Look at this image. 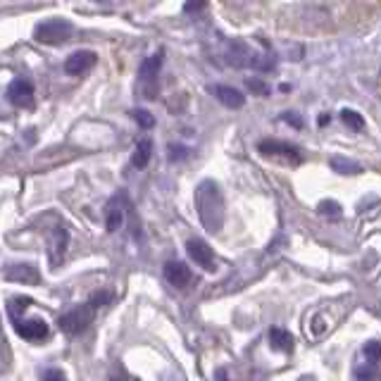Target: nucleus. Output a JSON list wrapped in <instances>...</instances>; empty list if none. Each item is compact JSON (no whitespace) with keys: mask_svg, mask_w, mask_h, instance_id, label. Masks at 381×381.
Returning <instances> with one entry per match:
<instances>
[{"mask_svg":"<svg viewBox=\"0 0 381 381\" xmlns=\"http://www.w3.org/2000/svg\"><path fill=\"white\" fill-rule=\"evenodd\" d=\"M110 300H112V295L105 293V291H100V293L91 295V300H88V305H91L93 310H98V308H103V305H108Z\"/></svg>","mask_w":381,"mask_h":381,"instance_id":"obj_25","label":"nucleus"},{"mask_svg":"<svg viewBox=\"0 0 381 381\" xmlns=\"http://www.w3.org/2000/svg\"><path fill=\"white\" fill-rule=\"evenodd\" d=\"M132 117L136 119L138 127H143V129H153V127H155V117L148 112V110H143V108H136V110H134Z\"/></svg>","mask_w":381,"mask_h":381,"instance_id":"obj_22","label":"nucleus"},{"mask_svg":"<svg viewBox=\"0 0 381 381\" xmlns=\"http://www.w3.org/2000/svg\"><path fill=\"white\" fill-rule=\"evenodd\" d=\"M5 279L8 282H22V284H38L41 282V272L34 265H8L5 267Z\"/></svg>","mask_w":381,"mask_h":381,"instance_id":"obj_8","label":"nucleus"},{"mask_svg":"<svg viewBox=\"0 0 381 381\" xmlns=\"http://www.w3.org/2000/svg\"><path fill=\"white\" fill-rule=\"evenodd\" d=\"M74 34V24L69 19L62 17H53L41 22L36 29H34V36H36L38 43H46V46H60V43L69 41Z\"/></svg>","mask_w":381,"mask_h":381,"instance_id":"obj_2","label":"nucleus"},{"mask_svg":"<svg viewBox=\"0 0 381 381\" xmlns=\"http://www.w3.org/2000/svg\"><path fill=\"white\" fill-rule=\"evenodd\" d=\"M258 148H260V153H265V155H279V158H291L293 162H300V160H303V155H300V150L295 148V145L284 143V141H274V138H269V141H260Z\"/></svg>","mask_w":381,"mask_h":381,"instance_id":"obj_10","label":"nucleus"},{"mask_svg":"<svg viewBox=\"0 0 381 381\" xmlns=\"http://www.w3.org/2000/svg\"><path fill=\"white\" fill-rule=\"evenodd\" d=\"M67 243H69L67 227H64V224H58V227H53V232H50V260H53L55 265L62 262L64 250H67Z\"/></svg>","mask_w":381,"mask_h":381,"instance_id":"obj_12","label":"nucleus"},{"mask_svg":"<svg viewBox=\"0 0 381 381\" xmlns=\"http://www.w3.org/2000/svg\"><path fill=\"white\" fill-rule=\"evenodd\" d=\"M41 381H67V377H64L60 369H46V372H43V377H41Z\"/></svg>","mask_w":381,"mask_h":381,"instance_id":"obj_27","label":"nucleus"},{"mask_svg":"<svg viewBox=\"0 0 381 381\" xmlns=\"http://www.w3.org/2000/svg\"><path fill=\"white\" fill-rule=\"evenodd\" d=\"M122 219H124V195H117V198L108 205V219H105L108 232H117V229L122 227Z\"/></svg>","mask_w":381,"mask_h":381,"instance_id":"obj_14","label":"nucleus"},{"mask_svg":"<svg viewBox=\"0 0 381 381\" xmlns=\"http://www.w3.org/2000/svg\"><path fill=\"white\" fill-rule=\"evenodd\" d=\"M150 155H153V143H150L148 138H141L136 145V150H134V155H132V164L138 169H143L145 164H148Z\"/></svg>","mask_w":381,"mask_h":381,"instance_id":"obj_17","label":"nucleus"},{"mask_svg":"<svg viewBox=\"0 0 381 381\" xmlns=\"http://www.w3.org/2000/svg\"><path fill=\"white\" fill-rule=\"evenodd\" d=\"M14 332L27 341H43L48 336V324L43 319H14Z\"/></svg>","mask_w":381,"mask_h":381,"instance_id":"obj_6","label":"nucleus"},{"mask_svg":"<svg viewBox=\"0 0 381 381\" xmlns=\"http://www.w3.org/2000/svg\"><path fill=\"white\" fill-rule=\"evenodd\" d=\"M164 279H167L172 286H177V288H186V286L193 282L190 269L184 262H179V260H169V262H164Z\"/></svg>","mask_w":381,"mask_h":381,"instance_id":"obj_11","label":"nucleus"},{"mask_svg":"<svg viewBox=\"0 0 381 381\" xmlns=\"http://www.w3.org/2000/svg\"><path fill=\"white\" fill-rule=\"evenodd\" d=\"M341 119H343V124L348 129H353V132H360V129L365 127V119L360 112H355V110H341Z\"/></svg>","mask_w":381,"mask_h":381,"instance_id":"obj_19","label":"nucleus"},{"mask_svg":"<svg viewBox=\"0 0 381 381\" xmlns=\"http://www.w3.org/2000/svg\"><path fill=\"white\" fill-rule=\"evenodd\" d=\"M212 93H214V98H217L219 103L227 105V108H232V110L243 108V103H245V95L241 93L238 88L227 86V84H219V86H212Z\"/></svg>","mask_w":381,"mask_h":381,"instance_id":"obj_13","label":"nucleus"},{"mask_svg":"<svg viewBox=\"0 0 381 381\" xmlns=\"http://www.w3.org/2000/svg\"><path fill=\"white\" fill-rule=\"evenodd\" d=\"M253 50L248 48V43L241 41V38H232L227 46V62L232 67H250V60H253Z\"/></svg>","mask_w":381,"mask_h":381,"instance_id":"obj_7","label":"nucleus"},{"mask_svg":"<svg viewBox=\"0 0 381 381\" xmlns=\"http://www.w3.org/2000/svg\"><path fill=\"white\" fill-rule=\"evenodd\" d=\"M317 122H319V127H324V124H329V114H322V117H319Z\"/></svg>","mask_w":381,"mask_h":381,"instance_id":"obj_30","label":"nucleus"},{"mask_svg":"<svg viewBox=\"0 0 381 381\" xmlns=\"http://www.w3.org/2000/svg\"><path fill=\"white\" fill-rule=\"evenodd\" d=\"M95 60H98V55L93 50H77V53H72L64 60V72L72 74V77H82L93 67Z\"/></svg>","mask_w":381,"mask_h":381,"instance_id":"obj_4","label":"nucleus"},{"mask_svg":"<svg viewBox=\"0 0 381 381\" xmlns=\"http://www.w3.org/2000/svg\"><path fill=\"white\" fill-rule=\"evenodd\" d=\"M112 381H127V379H122V377H112Z\"/></svg>","mask_w":381,"mask_h":381,"instance_id":"obj_32","label":"nucleus"},{"mask_svg":"<svg viewBox=\"0 0 381 381\" xmlns=\"http://www.w3.org/2000/svg\"><path fill=\"white\" fill-rule=\"evenodd\" d=\"M186 250L195 265H200L203 269H214V255L210 250V245L200 238H190L186 243Z\"/></svg>","mask_w":381,"mask_h":381,"instance_id":"obj_9","label":"nucleus"},{"mask_svg":"<svg viewBox=\"0 0 381 381\" xmlns=\"http://www.w3.org/2000/svg\"><path fill=\"white\" fill-rule=\"evenodd\" d=\"M188 150L184 148V145H169V160H182L186 158Z\"/></svg>","mask_w":381,"mask_h":381,"instance_id":"obj_28","label":"nucleus"},{"mask_svg":"<svg viewBox=\"0 0 381 381\" xmlns=\"http://www.w3.org/2000/svg\"><path fill=\"white\" fill-rule=\"evenodd\" d=\"M227 379V374H224V369H219V374H217V381H224Z\"/></svg>","mask_w":381,"mask_h":381,"instance_id":"obj_31","label":"nucleus"},{"mask_svg":"<svg viewBox=\"0 0 381 381\" xmlns=\"http://www.w3.org/2000/svg\"><path fill=\"white\" fill-rule=\"evenodd\" d=\"M8 98L17 108H32L34 105V84L29 79H14L8 86Z\"/></svg>","mask_w":381,"mask_h":381,"instance_id":"obj_5","label":"nucleus"},{"mask_svg":"<svg viewBox=\"0 0 381 381\" xmlns=\"http://www.w3.org/2000/svg\"><path fill=\"white\" fill-rule=\"evenodd\" d=\"M332 169L339 174H360L362 172V164L350 158H343V155H336V158H332Z\"/></svg>","mask_w":381,"mask_h":381,"instance_id":"obj_18","label":"nucleus"},{"mask_svg":"<svg viewBox=\"0 0 381 381\" xmlns=\"http://www.w3.org/2000/svg\"><path fill=\"white\" fill-rule=\"evenodd\" d=\"M93 315H95V310L88 303H84V305H77V308L67 310V312L60 317L58 324H60V329H62L64 334L77 336V334H84L88 327H91Z\"/></svg>","mask_w":381,"mask_h":381,"instance_id":"obj_3","label":"nucleus"},{"mask_svg":"<svg viewBox=\"0 0 381 381\" xmlns=\"http://www.w3.org/2000/svg\"><path fill=\"white\" fill-rule=\"evenodd\" d=\"M358 381H381L379 367H377V365H372V362L358 367Z\"/></svg>","mask_w":381,"mask_h":381,"instance_id":"obj_20","label":"nucleus"},{"mask_svg":"<svg viewBox=\"0 0 381 381\" xmlns=\"http://www.w3.org/2000/svg\"><path fill=\"white\" fill-rule=\"evenodd\" d=\"M195 205H198L200 222L208 232L217 234L224 224V198L214 182H203L195 188Z\"/></svg>","mask_w":381,"mask_h":381,"instance_id":"obj_1","label":"nucleus"},{"mask_svg":"<svg viewBox=\"0 0 381 381\" xmlns=\"http://www.w3.org/2000/svg\"><path fill=\"white\" fill-rule=\"evenodd\" d=\"M203 8H205L203 0H195V3H186V5H184V10H186V12H195V10H203Z\"/></svg>","mask_w":381,"mask_h":381,"instance_id":"obj_29","label":"nucleus"},{"mask_svg":"<svg viewBox=\"0 0 381 381\" xmlns=\"http://www.w3.org/2000/svg\"><path fill=\"white\" fill-rule=\"evenodd\" d=\"M362 355H365V358H367L372 365L381 362V343H377V341H369V343L362 348Z\"/></svg>","mask_w":381,"mask_h":381,"instance_id":"obj_23","label":"nucleus"},{"mask_svg":"<svg viewBox=\"0 0 381 381\" xmlns=\"http://www.w3.org/2000/svg\"><path fill=\"white\" fill-rule=\"evenodd\" d=\"M282 119H284V122H288V124H293L295 129L303 127V119H300V114L293 112V110H288V112H282Z\"/></svg>","mask_w":381,"mask_h":381,"instance_id":"obj_26","label":"nucleus"},{"mask_svg":"<svg viewBox=\"0 0 381 381\" xmlns=\"http://www.w3.org/2000/svg\"><path fill=\"white\" fill-rule=\"evenodd\" d=\"M269 343L274 345L277 350H284V353H291L293 350V336H291L286 329L272 327L269 329Z\"/></svg>","mask_w":381,"mask_h":381,"instance_id":"obj_16","label":"nucleus"},{"mask_svg":"<svg viewBox=\"0 0 381 381\" xmlns=\"http://www.w3.org/2000/svg\"><path fill=\"white\" fill-rule=\"evenodd\" d=\"M245 86H248V91L255 93V95H269L267 82H262V79H258V77H248V79H245Z\"/></svg>","mask_w":381,"mask_h":381,"instance_id":"obj_21","label":"nucleus"},{"mask_svg":"<svg viewBox=\"0 0 381 381\" xmlns=\"http://www.w3.org/2000/svg\"><path fill=\"white\" fill-rule=\"evenodd\" d=\"M160 67H162V53L150 55V58H145L141 62V67H138V77H141L143 82L155 79V77H158V72H160Z\"/></svg>","mask_w":381,"mask_h":381,"instance_id":"obj_15","label":"nucleus"},{"mask_svg":"<svg viewBox=\"0 0 381 381\" xmlns=\"http://www.w3.org/2000/svg\"><path fill=\"white\" fill-rule=\"evenodd\" d=\"M319 212L329 214V217H336V214H341V205L336 203V200H322V203H319Z\"/></svg>","mask_w":381,"mask_h":381,"instance_id":"obj_24","label":"nucleus"}]
</instances>
